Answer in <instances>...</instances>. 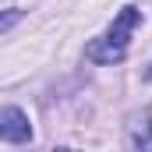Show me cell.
Returning <instances> with one entry per match:
<instances>
[{
	"label": "cell",
	"instance_id": "4",
	"mask_svg": "<svg viewBox=\"0 0 152 152\" xmlns=\"http://www.w3.org/2000/svg\"><path fill=\"white\" fill-rule=\"evenodd\" d=\"M14 21H18V11H7V14H4V21H0V32H7Z\"/></svg>",
	"mask_w": 152,
	"mask_h": 152
},
{
	"label": "cell",
	"instance_id": "1",
	"mask_svg": "<svg viewBox=\"0 0 152 152\" xmlns=\"http://www.w3.org/2000/svg\"><path fill=\"white\" fill-rule=\"evenodd\" d=\"M138 21H142V11H138V7H124L113 18L110 32L103 39H92V42L85 46V57H88L92 64H117V60H124V57H127L131 32L138 28Z\"/></svg>",
	"mask_w": 152,
	"mask_h": 152
},
{
	"label": "cell",
	"instance_id": "2",
	"mask_svg": "<svg viewBox=\"0 0 152 152\" xmlns=\"http://www.w3.org/2000/svg\"><path fill=\"white\" fill-rule=\"evenodd\" d=\"M0 138H4L7 145L32 142V124H28V117L21 113L18 106H4V110H0Z\"/></svg>",
	"mask_w": 152,
	"mask_h": 152
},
{
	"label": "cell",
	"instance_id": "3",
	"mask_svg": "<svg viewBox=\"0 0 152 152\" xmlns=\"http://www.w3.org/2000/svg\"><path fill=\"white\" fill-rule=\"evenodd\" d=\"M131 145H134V149H152V124H149V113L134 117V124H131Z\"/></svg>",
	"mask_w": 152,
	"mask_h": 152
}]
</instances>
